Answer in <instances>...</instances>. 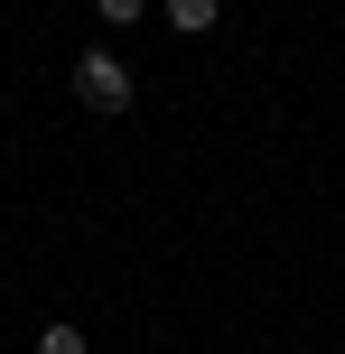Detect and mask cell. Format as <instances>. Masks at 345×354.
<instances>
[{
    "label": "cell",
    "instance_id": "cell-1",
    "mask_svg": "<svg viewBox=\"0 0 345 354\" xmlns=\"http://www.w3.org/2000/svg\"><path fill=\"white\" fill-rule=\"evenodd\" d=\"M75 103L103 112V122H112V112H131V66H122L112 47H84V56H75Z\"/></svg>",
    "mask_w": 345,
    "mask_h": 354
},
{
    "label": "cell",
    "instance_id": "cell-4",
    "mask_svg": "<svg viewBox=\"0 0 345 354\" xmlns=\"http://www.w3.org/2000/svg\"><path fill=\"white\" fill-rule=\"evenodd\" d=\"M37 354H84V326H47V336H37Z\"/></svg>",
    "mask_w": 345,
    "mask_h": 354
},
{
    "label": "cell",
    "instance_id": "cell-3",
    "mask_svg": "<svg viewBox=\"0 0 345 354\" xmlns=\"http://www.w3.org/2000/svg\"><path fill=\"white\" fill-rule=\"evenodd\" d=\"M103 10V28H131V19H149V0H93Z\"/></svg>",
    "mask_w": 345,
    "mask_h": 354
},
{
    "label": "cell",
    "instance_id": "cell-2",
    "mask_svg": "<svg viewBox=\"0 0 345 354\" xmlns=\"http://www.w3.org/2000/svg\"><path fill=\"white\" fill-rule=\"evenodd\" d=\"M159 10H168V28H178V37H205V28L224 19V0H159Z\"/></svg>",
    "mask_w": 345,
    "mask_h": 354
}]
</instances>
